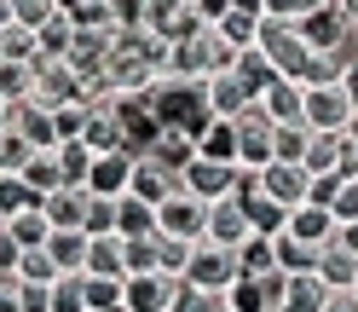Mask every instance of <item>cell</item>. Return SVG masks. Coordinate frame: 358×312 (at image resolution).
Instances as JSON below:
<instances>
[{"instance_id": "obj_1", "label": "cell", "mask_w": 358, "mask_h": 312, "mask_svg": "<svg viewBox=\"0 0 358 312\" xmlns=\"http://www.w3.org/2000/svg\"><path fill=\"white\" fill-rule=\"evenodd\" d=\"M255 52L272 64V76L278 81H306V70H312V52L306 47V35L295 29V24H283V17H266L260 24V41H255Z\"/></svg>"}, {"instance_id": "obj_2", "label": "cell", "mask_w": 358, "mask_h": 312, "mask_svg": "<svg viewBox=\"0 0 358 312\" xmlns=\"http://www.w3.org/2000/svg\"><path fill=\"white\" fill-rule=\"evenodd\" d=\"M347 122H352V99L341 93V81H324V87L301 93V127L306 133H347Z\"/></svg>"}, {"instance_id": "obj_3", "label": "cell", "mask_w": 358, "mask_h": 312, "mask_svg": "<svg viewBox=\"0 0 358 312\" xmlns=\"http://www.w3.org/2000/svg\"><path fill=\"white\" fill-rule=\"evenodd\" d=\"M231 133H237V168L260 173L266 162H272V139H278V122L266 116L260 104H249V110H243V116L231 122Z\"/></svg>"}, {"instance_id": "obj_4", "label": "cell", "mask_w": 358, "mask_h": 312, "mask_svg": "<svg viewBox=\"0 0 358 312\" xmlns=\"http://www.w3.org/2000/svg\"><path fill=\"white\" fill-rule=\"evenodd\" d=\"M237 255L231 249H214V243H196L191 249V266H185V278L179 283H191V289H203V295H226V289L237 283Z\"/></svg>"}, {"instance_id": "obj_5", "label": "cell", "mask_w": 358, "mask_h": 312, "mask_svg": "<svg viewBox=\"0 0 358 312\" xmlns=\"http://www.w3.org/2000/svg\"><path fill=\"white\" fill-rule=\"evenodd\" d=\"M255 197H266L272 208H301L306 197H312V173L306 168H295V162H266L260 173H255Z\"/></svg>"}, {"instance_id": "obj_6", "label": "cell", "mask_w": 358, "mask_h": 312, "mask_svg": "<svg viewBox=\"0 0 358 312\" xmlns=\"http://www.w3.org/2000/svg\"><path fill=\"white\" fill-rule=\"evenodd\" d=\"M29 104H41V110L81 104V76H76L64 58H41V64H35V81H29Z\"/></svg>"}, {"instance_id": "obj_7", "label": "cell", "mask_w": 358, "mask_h": 312, "mask_svg": "<svg viewBox=\"0 0 358 312\" xmlns=\"http://www.w3.org/2000/svg\"><path fill=\"white\" fill-rule=\"evenodd\" d=\"M196 99H203V116H208V122H237L243 110L255 104V93L243 87V76H237V70H220V76H208L203 87H196Z\"/></svg>"}, {"instance_id": "obj_8", "label": "cell", "mask_w": 358, "mask_h": 312, "mask_svg": "<svg viewBox=\"0 0 358 312\" xmlns=\"http://www.w3.org/2000/svg\"><path fill=\"white\" fill-rule=\"evenodd\" d=\"M203 220H208V203H196L191 191H173L168 203H156V237L203 243Z\"/></svg>"}, {"instance_id": "obj_9", "label": "cell", "mask_w": 358, "mask_h": 312, "mask_svg": "<svg viewBox=\"0 0 358 312\" xmlns=\"http://www.w3.org/2000/svg\"><path fill=\"white\" fill-rule=\"evenodd\" d=\"M301 168L312 173V180H341V173L358 168V156H352V145H347V133H312Z\"/></svg>"}, {"instance_id": "obj_10", "label": "cell", "mask_w": 358, "mask_h": 312, "mask_svg": "<svg viewBox=\"0 0 358 312\" xmlns=\"http://www.w3.org/2000/svg\"><path fill=\"white\" fill-rule=\"evenodd\" d=\"M179 191H191L196 203H226V197H237V168L191 156V162L179 168Z\"/></svg>"}, {"instance_id": "obj_11", "label": "cell", "mask_w": 358, "mask_h": 312, "mask_svg": "<svg viewBox=\"0 0 358 312\" xmlns=\"http://www.w3.org/2000/svg\"><path fill=\"white\" fill-rule=\"evenodd\" d=\"M255 237L249 226V208L237 203V197H226V203H208V220H203V243H214V249H243V243Z\"/></svg>"}, {"instance_id": "obj_12", "label": "cell", "mask_w": 358, "mask_h": 312, "mask_svg": "<svg viewBox=\"0 0 358 312\" xmlns=\"http://www.w3.org/2000/svg\"><path fill=\"white\" fill-rule=\"evenodd\" d=\"M173 295H179V278H168V272L122 278V312H168Z\"/></svg>"}, {"instance_id": "obj_13", "label": "cell", "mask_w": 358, "mask_h": 312, "mask_svg": "<svg viewBox=\"0 0 358 312\" xmlns=\"http://www.w3.org/2000/svg\"><path fill=\"white\" fill-rule=\"evenodd\" d=\"M133 162L139 156H127V150H110V156H93V168H87V197H127V185H133Z\"/></svg>"}, {"instance_id": "obj_14", "label": "cell", "mask_w": 358, "mask_h": 312, "mask_svg": "<svg viewBox=\"0 0 358 312\" xmlns=\"http://www.w3.org/2000/svg\"><path fill=\"white\" fill-rule=\"evenodd\" d=\"M283 237H295L301 249H324V243L335 237V214L318 208V203H301V208L283 214Z\"/></svg>"}, {"instance_id": "obj_15", "label": "cell", "mask_w": 358, "mask_h": 312, "mask_svg": "<svg viewBox=\"0 0 358 312\" xmlns=\"http://www.w3.org/2000/svg\"><path fill=\"white\" fill-rule=\"evenodd\" d=\"M76 145H87L93 156H110V150H127V133H122V116L116 110H87V122H81V139ZM133 156V150H127Z\"/></svg>"}, {"instance_id": "obj_16", "label": "cell", "mask_w": 358, "mask_h": 312, "mask_svg": "<svg viewBox=\"0 0 358 312\" xmlns=\"http://www.w3.org/2000/svg\"><path fill=\"white\" fill-rule=\"evenodd\" d=\"M173 191H179V173H168L162 162H150V156H139V162H133V185H127V197H145V203L156 208V203H168Z\"/></svg>"}, {"instance_id": "obj_17", "label": "cell", "mask_w": 358, "mask_h": 312, "mask_svg": "<svg viewBox=\"0 0 358 312\" xmlns=\"http://www.w3.org/2000/svg\"><path fill=\"white\" fill-rule=\"evenodd\" d=\"M41 214H47V226H52V232H81L87 191H81V185H58L52 197H41Z\"/></svg>"}, {"instance_id": "obj_18", "label": "cell", "mask_w": 358, "mask_h": 312, "mask_svg": "<svg viewBox=\"0 0 358 312\" xmlns=\"http://www.w3.org/2000/svg\"><path fill=\"white\" fill-rule=\"evenodd\" d=\"M312 278H318L324 289H352V278H358V260L341 249V243H324V249H318V260H312Z\"/></svg>"}, {"instance_id": "obj_19", "label": "cell", "mask_w": 358, "mask_h": 312, "mask_svg": "<svg viewBox=\"0 0 358 312\" xmlns=\"http://www.w3.org/2000/svg\"><path fill=\"white\" fill-rule=\"evenodd\" d=\"M301 93H306L301 81H272V87H266V93H260L255 104H260V110H266V116H272L278 127H301Z\"/></svg>"}, {"instance_id": "obj_20", "label": "cell", "mask_w": 358, "mask_h": 312, "mask_svg": "<svg viewBox=\"0 0 358 312\" xmlns=\"http://www.w3.org/2000/svg\"><path fill=\"white\" fill-rule=\"evenodd\" d=\"M145 156H150V162H162L168 173H179V168L196 156V133H191V127H162V133H156V145H150Z\"/></svg>"}, {"instance_id": "obj_21", "label": "cell", "mask_w": 358, "mask_h": 312, "mask_svg": "<svg viewBox=\"0 0 358 312\" xmlns=\"http://www.w3.org/2000/svg\"><path fill=\"white\" fill-rule=\"evenodd\" d=\"M324 295H329V289L312 278V272H283V301H278V312H324Z\"/></svg>"}, {"instance_id": "obj_22", "label": "cell", "mask_w": 358, "mask_h": 312, "mask_svg": "<svg viewBox=\"0 0 358 312\" xmlns=\"http://www.w3.org/2000/svg\"><path fill=\"white\" fill-rule=\"evenodd\" d=\"M47 260L58 266V278H81L87 272V237L81 232H52L47 237Z\"/></svg>"}, {"instance_id": "obj_23", "label": "cell", "mask_w": 358, "mask_h": 312, "mask_svg": "<svg viewBox=\"0 0 358 312\" xmlns=\"http://www.w3.org/2000/svg\"><path fill=\"white\" fill-rule=\"evenodd\" d=\"M196 156H203V162L237 168V133H231V122H203V133H196Z\"/></svg>"}, {"instance_id": "obj_24", "label": "cell", "mask_w": 358, "mask_h": 312, "mask_svg": "<svg viewBox=\"0 0 358 312\" xmlns=\"http://www.w3.org/2000/svg\"><path fill=\"white\" fill-rule=\"evenodd\" d=\"M116 237H156V208L145 197H116Z\"/></svg>"}, {"instance_id": "obj_25", "label": "cell", "mask_w": 358, "mask_h": 312, "mask_svg": "<svg viewBox=\"0 0 358 312\" xmlns=\"http://www.w3.org/2000/svg\"><path fill=\"white\" fill-rule=\"evenodd\" d=\"M87 278H127L122 272V237H87Z\"/></svg>"}, {"instance_id": "obj_26", "label": "cell", "mask_w": 358, "mask_h": 312, "mask_svg": "<svg viewBox=\"0 0 358 312\" xmlns=\"http://www.w3.org/2000/svg\"><path fill=\"white\" fill-rule=\"evenodd\" d=\"M6 237L17 243V249H47L52 226H47V214H41V208H29V214H12L6 220Z\"/></svg>"}, {"instance_id": "obj_27", "label": "cell", "mask_w": 358, "mask_h": 312, "mask_svg": "<svg viewBox=\"0 0 358 312\" xmlns=\"http://www.w3.org/2000/svg\"><path fill=\"white\" fill-rule=\"evenodd\" d=\"M17 180H24L35 197H52V191L64 185V180H58V156H52V150H35V156H29V168L17 173Z\"/></svg>"}, {"instance_id": "obj_28", "label": "cell", "mask_w": 358, "mask_h": 312, "mask_svg": "<svg viewBox=\"0 0 358 312\" xmlns=\"http://www.w3.org/2000/svg\"><path fill=\"white\" fill-rule=\"evenodd\" d=\"M81 301H87V312H122V278H87L81 272Z\"/></svg>"}, {"instance_id": "obj_29", "label": "cell", "mask_w": 358, "mask_h": 312, "mask_svg": "<svg viewBox=\"0 0 358 312\" xmlns=\"http://www.w3.org/2000/svg\"><path fill=\"white\" fill-rule=\"evenodd\" d=\"M29 208H41V197L17 180V173H0V220H12V214H29Z\"/></svg>"}, {"instance_id": "obj_30", "label": "cell", "mask_w": 358, "mask_h": 312, "mask_svg": "<svg viewBox=\"0 0 358 312\" xmlns=\"http://www.w3.org/2000/svg\"><path fill=\"white\" fill-rule=\"evenodd\" d=\"M70 41H76V24H70V17H52V24L47 29H35V47H41V58H64V52H70ZM35 58V64H41Z\"/></svg>"}, {"instance_id": "obj_31", "label": "cell", "mask_w": 358, "mask_h": 312, "mask_svg": "<svg viewBox=\"0 0 358 312\" xmlns=\"http://www.w3.org/2000/svg\"><path fill=\"white\" fill-rule=\"evenodd\" d=\"M122 272L127 278L156 272V237H122Z\"/></svg>"}, {"instance_id": "obj_32", "label": "cell", "mask_w": 358, "mask_h": 312, "mask_svg": "<svg viewBox=\"0 0 358 312\" xmlns=\"http://www.w3.org/2000/svg\"><path fill=\"white\" fill-rule=\"evenodd\" d=\"M312 260H318V249H301V243L295 237H272V266H278V272H312Z\"/></svg>"}, {"instance_id": "obj_33", "label": "cell", "mask_w": 358, "mask_h": 312, "mask_svg": "<svg viewBox=\"0 0 358 312\" xmlns=\"http://www.w3.org/2000/svg\"><path fill=\"white\" fill-rule=\"evenodd\" d=\"M35 58H41V47L29 29H17V24L0 29V64H35Z\"/></svg>"}, {"instance_id": "obj_34", "label": "cell", "mask_w": 358, "mask_h": 312, "mask_svg": "<svg viewBox=\"0 0 358 312\" xmlns=\"http://www.w3.org/2000/svg\"><path fill=\"white\" fill-rule=\"evenodd\" d=\"M81 237H116V203H110V197H87Z\"/></svg>"}, {"instance_id": "obj_35", "label": "cell", "mask_w": 358, "mask_h": 312, "mask_svg": "<svg viewBox=\"0 0 358 312\" xmlns=\"http://www.w3.org/2000/svg\"><path fill=\"white\" fill-rule=\"evenodd\" d=\"M52 156H58V180L64 185H87V168H93V150L87 145H58Z\"/></svg>"}, {"instance_id": "obj_36", "label": "cell", "mask_w": 358, "mask_h": 312, "mask_svg": "<svg viewBox=\"0 0 358 312\" xmlns=\"http://www.w3.org/2000/svg\"><path fill=\"white\" fill-rule=\"evenodd\" d=\"M52 17H58V0H12V24L17 29H47L52 24Z\"/></svg>"}, {"instance_id": "obj_37", "label": "cell", "mask_w": 358, "mask_h": 312, "mask_svg": "<svg viewBox=\"0 0 358 312\" xmlns=\"http://www.w3.org/2000/svg\"><path fill=\"white\" fill-rule=\"evenodd\" d=\"M191 249H196V243H179V237H156V272H168V278H185V266H191Z\"/></svg>"}, {"instance_id": "obj_38", "label": "cell", "mask_w": 358, "mask_h": 312, "mask_svg": "<svg viewBox=\"0 0 358 312\" xmlns=\"http://www.w3.org/2000/svg\"><path fill=\"white\" fill-rule=\"evenodd\" d=\"M12 278H17V283H58V266L47 260V249H24Z\"/></svg>"}, {"instance_id": "obj_39", "label": "cell", "mask_w": 358, "mask_h": 312, "mask_svg": "<svg viewBox=\"0 0 358 312\" xmlns=\"http://www.w3.org/2000/svg\"><path fill=\"white\" fill-rule=\"evenodd\" d=\"M329 214H335V226H352V220H358V168H352V173H341V185H335V203H329Z\"/></svg>"}, {"instance_id": "obj_40", "label": "cell", "mask_w": 358, "mask_h": 312, "mask_svg": "<svg viewBox=\"0 0 358 312\" xmlns=\"http://www.w3.org/2000/svg\"><path fill=\"white\" fill-rule=\"evenodd\" d=\"M306 139H312L306 127H278V139H272V162H295V168H301Z\"/></svg>"}, {"instance_id": "obj_41", "label": "cell", "mask_w": 358, "mask_h": 312, "mask_svg": "<svg viewBox=\"0 0 358 312\" xmlns=\"http://www.w3.org/2000/svg\"><path fill=\"white\" fill-rule=\"evenodd\" d=\"M29 156H35V150L17 139L12 127H0V173H24V168H29Z\"/></svg>"}, {"instance_id": "obj_42", "label": "cell", "mask_w": 358, "mask_h": 312, "mask_svg": "<svg viewBox=\"0 0 358 312\" xmlns=\"http://www.w3.org/2000/svg\"><path fill=\"white\" fill-rule=\"evenodd\" d=\"M47 312H87V301H81V278H58L52 295H47Z\"/></svg>"}, {"instance_id": "obj_43", "label": "cell", "mask_w": 358, "mask_h": 312, "mask_svg": "<svg viewBox=\"0 0 358 312\" xmlns=\"http://www.w3.org/2000/svg\"><path fill=\"white\" fill-rule=\"evenodd\" d=\"M168 312H226V301L220 295H203V289H191V283H179V295Z\"/></svg>"}, {"instance_id": "obj_44", "label": "cell", "mask_w": 358, "mask_h": 312, "mask_svg": "<svg viewBox=\"0 0 358 312\" xmlns=\"http://www.w3.org/2000/svg\"><path fill=\"white\" fill-rule=\"evenodd\" d=\"M81 122H87V110H81V104L52 110V133H58V145H76V139H81Z\"/></svg>"}, {"instance_id": "obj_45", "label": "cell", "mask_w": 358, "mask_h": 312, "mask_svg": "<svg viewBox=\"0 0 358 312\" xmlns=\"http://www.w3.org/2000/svg\"><path fill=\"white\" fill-rule=\"evenodd\" d=\"M47 295H52V283H17V312H47Z\"/></svg>"}, {"instance_id": "obj_46", "label": "cell", "mask_w": 358, "mask_h": 312, "mask_svg": "<svg viewBox=\"0 0 358 312\" xmlns=\"http://www.w3.org/2000/svg\"><path fill=\"white\" fill-rule=\"evenodd\" d=\"M191 12H196V24H203V29H214L220 17L231 12V0H191Z\"/></svg>"}, {"instance_id": "obj_47", "label": "cell", "mask_w": 358, "mask_h": 312, "mask_svg": "<svg viewBox=\"0 0 358 312\" xmlns=\"http://www.w3.org/2000/svg\"><path fill=\"white\" fill-rule=\"evenodd\" d=\"M17 255H24V249H17V243L6 237V226H0V278H12V272H17Z\"/></svg>"}, {"instance_id": "obj_48", "label": "cell", "mask_w": 358, "mask_h": 312, "mask_svg": "<svg viewBox=\"0 0 358 312\" xmlns=\"http://www.w3.org/2000/svg\"><path fill=\"white\" fill-rule=\"evenodd\" d=\"M324 312H358V295H352V289H329V295H324Z\"/></svg>"}, {"instance_id": "obj_49", "label": "cell", "mask_w": 358, "mask_h": 312, "mask_svg": "<svg viewBox=\"0 0 358 312\" xmlns=\"http://www.w3.org/2000/svg\"><path fill=\"white\" fill-rule=\"evenodd\" d=\"M335 243H341V249L358 260V220H352V226H335Z\"/></svg>"}, {"instance_id": "obj_50", "label": "cell", "mask_w": 358, "mask_h": 312, "mask_svg": "<svg viewBox=\"0 0 358 312\" xmlns=\"http://www.w3.org/2000/svg\"><path fill=\"white\" fill-rule=\"evenodd\" d=\"M341 93H347V99H352V110H358V58L347 64V76H341Z\"/></svg>"}, {"instance_id": "obj_51", "label": "cell", "mask_w": 358, "mask_h": 312, "mask_svg": "<svg viewBox=\"0 0 358 312\" xmlns=\"http://www.w3.org/2000/svg\"><path fill=\"white\" fill-rule=\"evenodd\" d=\"M0 312H17V283L0 278Z\"/></svg>"}, {"instance_id": "obj_52", "label": "cell", "mask_w": 358, "mask_h": 312, "mask_svg": "<svg viewBox=\"0 0 358 312\" xmlns=\"http://www.w3.org/2000/svg\"><path fill=\"white\" fill-rule=\"evenodd\" d=\"M347 145H352V156H358V110H352V122H347Z\"/></svg>"}, {"instance_id": "obj_53", "label": "cell", "mask_w": 358, "mask_h": 312, "mask_svg": "<svg viewBox=\"0 0 358 312\" xmlns=\"http://www.w3.org/2000/svg\"><path fill=\"white\" fill-rule=\"evenodd\" d=\"M12 24V0H0V29H6Z\"/></svg>"}, {"instance_id": "obj_54", "label": "cell", "mask_w": 358, "mask_h": 312, "mask_svg": "<svg viewBox=\"0 0 358 312\" xmlns=\"http://www.w3.org/2000/svg\"><path fill=\"white\" fill-rule=\"evenodd\" d=\"M6 122H12V104H0V127H6Z\"/></svg>"}, {"instance_id": "obj_55", "label": "cell", "mask_w": 358, "mask_h": 312, "mask_svg": "<svg viewBox=\"0 0 358 312\" xmlns=\"http://www.w3.org/2000/svg\"><path fill=\"white\" fill-rule=\"evenodd\" d=\"M352 295H358V278H352Z\"/></svg>"}, {"instance_id": "obj_56", "label": "cell", "mask_w": 358, "mask_h": 312, "mask_svg": "<svg viewBox=\"0 0 358 312\" xmlns=\"http://www.w3.org/2000/svg\"><path fill=\"white\" fill-rule=\"evenodd\" d=\"M0 226H6V220H0Z\"/></svg>"}]
</instances>
